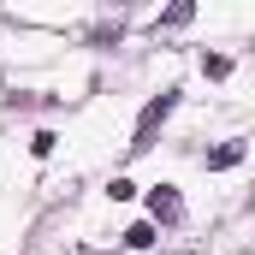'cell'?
<instances>
[{
	"label": "cell",
	"instance_id": "6da1fadb",
	"mask_svg": "<svg viewBox=\"0 0 255 255\" xmlns=\"http://www.w3.org/2000/svg\"><path fill=\"white\" fill-rule=\"evenodd\" d=\"M238 160H244V142H220V148L202 154V166H214V172H220V166H238Z\"/></svg>",
	"mask_w": 255,
	"mask_h": 255
},
{
	"label": "cell",
	"instance_id": "7a4b0ae2",
	"mask_svg": "<svg viewBox=\"0 0 255 255\" xmlns=\"http://www.w3.org/2000/svg\"><path fill=\"white\" fill-rule=\"evenodd\" d=\"M148 208H154V220H178L184 208H178V196H172V184H160V190L148 196Z\"/></svg>",
	"mask_w": 255,
	"mask_h": 255
},
{
	"label": "cell",
	"instance_id": "3957f363",
	"mask_svg": "<svg viewBox=\"0 0 255 255\" xmlns=\"http://www.w3.org/2000/svg\"><path fill=\"white\" fill-rule=\"evenodd\" d=\"M125 244H130V250H148V244H154V226H130Z\"/></svg>",
	"mask_w": 255,
	"mask_h": 255
},
{
	"label": "cell",
	"instance_id": "277c9868",
	"mask_svg": "<svg viewBox=\"0 0 255 255\" xmlns=\"http://www.w3.org/2000/svg\"><path fill=\"white\" fill-rule=\"evenodd\" d=\"M202 71H208V77H226L232 60H226V54H202Z\"/></svg>",
	"mask_w": 255,
	"mask_h": 255
},
{
	"label": "cell",
	"instance_id": "5b68a950",
	"mask_svg": "<svg viewBox=\"0 0 255 255\" xmlns=\"http://www.w3.org/2000/svg\"><path fill=\"white\" fill-rule=\"evenodd\" d=\"M54 142H60L54 130H36V136H30V154H54Z\"/></svg>",
	"mask_w": 255,
	"mask_h": 255
}]
</instances>
